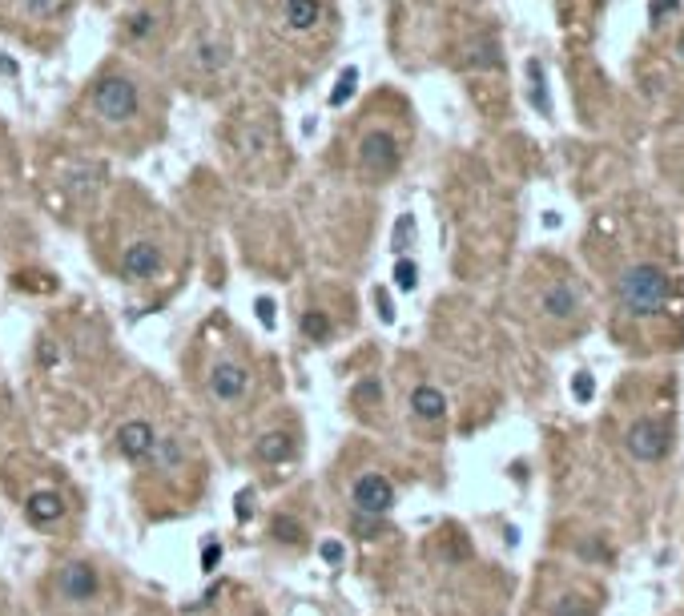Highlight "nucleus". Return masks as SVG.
<instances>
[{"label":"nucleus","mask_w":684,"mask_h":616,"mask_svg":"<svg viewBox=\"0 0 684 616\" xmlns=\"http://www.w3.org/2000/svg\"><path fill=\"white\" fill-rule=\"evenodd\" d=\"M668 294H672V282H668V274H664L661 266H632L624 278H620V302L624 310H632V314H652V310H661L668 302Z\"/></svg>","instance_id":"f257e3e1"},{"label":"nucleus","mask_w":684,"mask_h":616,"mask_svg":"<svg viewBox=\"0 0 684 616\" xmlns=\"http://www.w3.org/2000/svg\"><path fill=\"white\" fill-rule=\"evenodd\" d=\"M93 113L101 121H109V125H125V121L137 117V105H141V93H137V85L129 81V77H101L93 85Z\"/></svg>","instance_id":"f03ea898"},{"label":"nucleus","mask_w":684,"mask_h":616,"mask_svg":"<svg viewBox=\"0 0 684 616\" xmlns=\"http://www.w3.org/2000/svg\"><path fill=\"white\" fill-rule=\"evenodd\" d=\"M402 153H399V142H395V133L391 129H367L362 133V142H358V169L367 173V177H391L395 169H399Z\"/></svg>","instance_id":"7ed1b4c3"},{"label":"nucleus","mask_w":684,"mask_h":616,"mask_svg":"<svg viewBox=\"0 0 684 616\" xmlns=\"http://www.w3.org/2000/svg\"><path fill=\"white\" fill-rule=\"evenodd\" d=\"M628 451L636 455L640 463L664 459V451H668V427L656 423V419H640V423L628 431Z\"/></svg>","instance_id":"20e7f679"},{"label":"nucleus","mask_w":684,"mask_h":616,"mask_svg":"<svg viewBox=\"0 0 684 616\" xmlns=\"http://www.w3.org/2000/svg\"><path fill=\"white\" fill-rule=\"evenodd\" d=\"M391 503H395L391 479H382V475H362V479L354 483V508H358V512L382 516V512H391Z\"/></svg>","instance_id":"39448f33"},{"label":"nucleus","mask_w":684,"mask_h":616,"mask_svg":"<svg viewBox=\"0 0 684 616\" xmlns=\"http://www.w3.org/2000/svg\"><path fill=\"white\" fill-rule=\"evenodd\" d=\"M157 443H162V439H157L153 427L141 423V419L117 427V451L125 459H153V455H157Z\"/></svg>","instance_id":"423d86ee"},{"label":"nucleus","mask_w":684,"mask_h":616,"mask_svg":"<svg viewBox=\"0 0 684 616\" xmlns=\"http://www.w3.org/2000/svg\"><path fill=\"white\" fill-rule=\"evenodd\" d=\"M157 270H162V250H157L153 242H133V246H125V254H121V274H125V278L141 282V278H153Z\"/></svg>","instance_id":"0eeeda50"},{"label":"nucleus","mask_w":684,"mask_h":616,"mask_svg":"<svg viewBox=\"0 0 684 616\" xmlns=\"http://www.w3.org/2000/svg\"><path fill=\"white\" fill-rule=\"evenodd\" d=\"M250 387V375L237 367V363H217L210 371V395L217 403H237Z\"/></svg>","instance_id":"6e6552de"},{"label":"nucleus","mask_w":684,"mask_h":616,"mask_svg":"<svg viewBox=\"0 0 684 616\" xmlns=\"http://www.w3.org/2000/svg\"><path fill=\"white\" fill-rule=\"evenodd\" d=\"M97 588H101V580H97V568L89 564H69V568L61 572V593L69 596V600H93Z\"/></svg>","instance_id":"1a4fd4ad"},{"label":"nucleus","mask_w":684,"mask_h":616,"mask_svg":"<svg viewBox=\"0 0 684 616\" xmlns=\"http://www.w3.org/2000/svg\"><path fill=\"white\" fill-rule=\"evenodd\" d=\"M282 21L290 32H310L322 21V0H282Z\"/></svg>","instance_id":"9d476101"},{"label":"nucleus","mask_w":684,"mask_h":616,"mask_svg":"<svg viewBox=\"0 0 684 616\" xmlns=\"http://www.w3.org/2000/svg\"><path fill=\"white\" fill-rule=\"evenodd\" d=\"M411 411H415L419 419H443V415H447V399H443L439 387L423 383V387L411 391Z\"/></svg>","instance_id":"9b49d317"},{"label":"nucleus","mask_w":684,"mask_h":616,"mask_svg":"<svg viewBox=\"0 0 684 616\" xmlns=\"http://www.w3.org/2000/svg\"><path fill=\"white\" fill-rule=\"evenodd\" d=\"M576 307H580V298H576V290L567 282H556V286L543 290V310H547L551 318H571Z\"/></svg>","instance_id":"f8f14e48"},{"label":"nucleus","mask_w":684,"mask_h":616,"mask_svg":"<svg viewBox=\"0 0 684 616\" xmlns=\"http://www.w3.org/2000/svg\"><path fill=\"white\" fill-rule=\"evenodd\" d=\"M28 520L32 523H52V520H61L65 516V499L57 496V492H37V496L28 499Z\"/></svg>","instance_id":"ddd939ff"},{"label":"nucleus","mask_w":684,"mask_h":616,"mask_svg":"<svg viewBox=\"0 0 684 616\" xmlns=\"http://www.w3.org/2000/svg\"><path fill=\"white\" fill-rule=\"evenodd\" d=\"M527 77H531V105L536 113L551 117V97H547V77H543V65L540 61H527Z\"/></svg>","instance_id":"4468645a"},{"label":"nucleus","mask_w":684,"mask_h":616,"mask_svg":"<svg viewBox=\"0 0 684 616\" xmlns=\"http://www.w3.org/2000/svg\"><path fill=\"white\" fill-rule=\"evenodd\" d=\"M258 455L262 459H270V463H282V459L294 455V443H290L286 431H274V435H266V439L258 443Z\"/></svg>","instance_id":"2eb2a0df"},{"label":"nucleus","mask_w":684,"mask_h":616,"mask_svg":"<svg viewBox=\"0 0 684 616\" xmlns=\"http://www.w3.org/2000/svg\"><path fill=\"white\" fill-rule=\"evenodd\" d=\"M415 234H419V226H415V213H399V222H395V234H391V242H395V254H407V250L415 246Z\"/></svg>","instance_id":"dca6fc26"},{"label":"nucleus","mask_w":684,"mask_h":616,"mask_svg":"<svg viewBox=\"0 0 684 616\" xmlns=\"http://www.w3.org/2000/svg\"><path fill=\"white\" fill-rule=\"evenodd\" d=\"M354 89H358V69H354V65H346V69H342V77H338V85L331 89V109H342V105L354 97Z\"/></svg>","instance_id":"f3484780"},{"label":"nucleus","mask_w":684,"mask_h":616,"mask_svg":"<svg viewBox=\"0 0 684 616\" xmlns=\"http://www.w3.org/2000/svg\"><path fill=\"white\" fill-rule=\"evenodd\" d=\"M298 327H302V334H306V338H314V343H322V338L331 334V323H326V314H322V310H306V314L298 318Z\"/></svg>","instance_id":"a211bd4d"},{"label":"nucleus","mask_w":684,"mask_h":616,"mask_svg":"<svg viewBox=\"0 0 684 616\" xmlns=\"http://www.w3.org/2000/svg\"><path fill=\"white\" fill-rule=\"evenodd\" d=\"M467 65H471V69H496V65H499V45H496V41L475 45L471 52H467Z\"/></svg>","instance_id":"6ab92c4d"},{"label":"nucleus","mask_w":684,"mask_h":616,"mask_svg":"<svg viewBox=\"0 0 684 616\" xmlns=\"http://www.w3.org/2000/svg\"><path fill=\"white\" fill-rule=\"evenodd\" d=\"M395 286H399V290H415V286H419V266L407 258V254L395 258Z\"/></svg>","instance_id":"aec40b11"},{"label":"nucleus","mask_w":684,"mask_h":616,"mask_svg":"<svg viewBox=\"0 0 684 616\" xmlns=\"http://www.w3.org/2000/svg\"><path fill=\"white\" fill-rule=\"evenodd\" d=\"M197 65H202V69H222V65H230V48L226 45H202L197 48Z\"/></svg>","instance_id":"412c9836"},{"label":"nucleus","mask_w":684,"mask_h":616,"mask_svg":"<svg viewBox=\"0 0 684 616\" xmlns=\"http://www.w3.org/2000/svg\"><path fill=\"white\" fill-rule=\"evenodd\" d=\"M125 28H129V37H133V41H149V37H153V28H157V17H153V12H133Z\"/></svg>","instance_id":"4be33fe9"},{"label":"nucleus","mask_w":684,"mask_h":616,"mask_svg":"<svg viewBox=\"0 0 684 616\" xmlns=\"http://www.w3.org/2000/svg\"><path fill=\"white\" fill-rule=\"evenodd\" d=\"M72 0H24V8L32 12V17H61V12H69Z\"/></svg>","instance_id":"5701e85b"},{"label":"nucleus","mask_w":684,"mask_h":616,"mask_svg":"<svg viewBox=\"0 0 684 616\" xmlns=\"http://www.w3.org/2000/svg\"><path fill=\"white\" fill-rule=\"evenodd\" d=\"M551 616H596V608H592L588 600H580V596H564Z\"/></svg>","instance_id":"b1692460"},{"label":"nucleus","mask_w":684,"mask_h":616,"mask_svg":"<svg viewBox=\"0 0 684 616\" xmlns=\"http://www.w3.org/2000/svg\"><path fill=\"white\" fill-rule=\"evenodd\" d=\"M676 8H681V0H652V4H648V21L664 24V17H668V12H676Z\"/></svg>","instance_id":"393cba45"},{"label":"nucleus","mask_w":684,"mask_h":616,"mask_svg":"<svg viewBox=\"0 0 684 616\" xmlns=\"http://www.w3.org/2000/svg\"><path fill=\"white\" fill-rule=\"evenodd\" d=\"M592 391H596V383H592V375H588V371H580V375L571 379V395H576L580 403H588V399H592Z\"/></svg>","instance_id":"a878e982"},{"label":"nucleus","mask_w":684,"mask_h":616,"mask_svg":"<svg viewBox=\"0 0 684 616\" xmlns=\"http://www.w3.org/2000/svg\"><path fill=\"white\" fill-rule=\"evenodd\" d=\"M274 532H278V540H286V544L302 536V528H298L294 520H286V516H282V520H274Z\"/></svg>","instance_id":"bb28decb"},{"label":"nucleus","mask_w":684,"mask_h":616,"mask_svg":"<svg viewBox=\"0 0 684 616\" xmlns=\"http://www.w3.org/2000/svg\"><path fill=\"white\" fill-rule=\"evenodd\" d=\"M375 302H378V318H382V323H395V307H391V294H387L382 286L375 290Z\"/></svg>","instance_id":"cd10ccee"},{"label":"nucleus","mask_w":684,"mask_h":616,"mask_svg":"<svg viewBox=\"0 0 684 616\" xmlns=\"http://www.w3.org/2000/svg\"><path fill=\"white\" fill-rule=\"evenodd\" d=\"M217 560H222V544H217V540H210V548L202 552V568L213 572V568H217Z\"/></svg>","instance_id":"c85d7f7f"},{"label":"nucleus","mask_w":684,"mask_h":616,"mask_svg":"<svg viewBox=\"0 0 684 616\" xmlns=\"http://www.w3.org/2000/svg\"><path fill=\"white\" fill-rule=\"evenodd\" d=\"M318 552H322V560H326V564H338V560H342V544H334V540H326Z\"/></svg>","instance_id":"c756f323"},{"label":"nucleus","mask_w":684,"mask_h":616,"mask_svg":"<svg viewBox=\"0 0 684 616\" xmlns=\"http://www.w3.org/2000/svg\"><path fill=\"white\" fill-rule=\"evenodd\" d=\"M258 318L266 327H274V302H270V298H258Z\"/></svg>","instance_id":"7c9ffc66"},{"label":"nucleus","mask_w":684,"mask_h":616,"mask_svg":"<svg viewBox=\"0 0 684 616\" xmlns=\"http://www.w3.org/2000/svg\"><path fill=\"white\" fill-rule=\"evenodd\" d=\"M250 492H242V499H237V520H250Z\"/></svg>","instance_id":"2f4dec72"},{"label":"nucleus","mask_w":684,"mask_h":616,"mask_svg":"<svg viewBox=\"0 0 684 616\" xmlns=\"http://www.w3.org/2000/svg\"><path fill=\"white\" fill-rule=\"evenodd\" d=\"M676 52H681V61H684V37H681V41H676Z\"/></svg>","instance_id":"473e14b6"}]
</instances>
